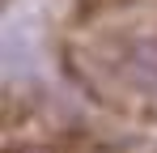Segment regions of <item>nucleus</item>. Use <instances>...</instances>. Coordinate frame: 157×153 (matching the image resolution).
<instances>
[{
    "label": "nucleus",
    "instance_id": "f257e3e1",
    "mask_svg": "<svg viewBox=\"0 0 157 153\" xmlns=\"http://www.w3.org/2000/svg\"><path fill=\"white\" fill-rule=\"evenodd\" d=\"M77 81L94 98L132 115H157V30L115 26L89 38H77L68 51Z\"/></svg>",
    "mask_w": 157,
    "mask_h": 153
},
{
    "label": "nucleus",
    "instance_id": "f03ea898",
    "mask_svg": "<svg viewBox=\"0 0 157 153\" xmlns=\"http://www.w3.org/2000/svg\"><path fill=\"white\" fill-rule=\"evenodd\" d=\"M4 153H106L102 140L72 128H47V132H17L4 140Z\"/></svg>",
    "mask_w": 157,
    "mask_h": 153
}]
</instances>
